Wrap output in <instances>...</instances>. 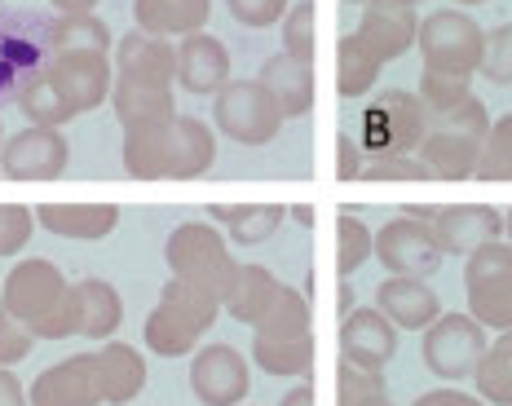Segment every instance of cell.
<instances>
[{"instance_id":"obj_29","label":"cell","mask_w":512,"mask_h":406,"mask_svg":"<svg viewBox=\"0 0 512 406\" xmlns=\"http://www.w3.org/2000/svg\"><path fill=\"white\" fill-rule=\"evenodd\" d=\"M252 362L265 376L301 380V376H309V367H314V331H309V336H292V340L252 336Z\"/></svg>"},{"instance_id":"obj_17","label":"cell","mask_w":512,"mask_h":406,"mask_svg":"<svg viewBox=\"0 0 512 406\" xmlns=\"http://www.w3.org/2000/svg\"><path fill=\"white\" fill-rule=\"evenodd\" d=\"M358 40L376 53L380 62H393L420 40V18H415V9L402 5V0H371V5L362 9Z\"/></svg>"},{"instance_id":"obj_31","label":"cell","mask_w":512,"mask_h":406,"mask_svg":"<svg viewBox=\"0 0 512 406\" xmlns=\"http://www.w3.org/2000/svg\"><path fill=\"white\" fill-rule=\"evenodd\" d=\"M473 384L486 406H512V331H499L486 345Z\"/></svg>"},{"instance_id":"obj_9","label":"cell","mask_w":512,"mask_h":406,"mask_svg":"<svg viewBox=\"0 0 512 406\" xmlns=\"http://www.w3.org/2000/svg\"><path fill=\"white\" fill-rule=\"evenodd\" d=\"M442 248H437V234L429 221L415 217H393L376 230V261L389 274H407V279H433L437 265H442Z\"/></svg>"},{"instance_id":"obj_2","label":"cell","mask_w":512,"mask_h":406,"mask_svg":"<svg viewBox=\"0 0 512 406\" xmlns=\"http://www.w3.org/2000/svg\"><path fill=\"white\" fill-rule=\"evenodd\" d=\"M429 128H433V115L420 93L384 89L380 98H371L367 111H362L358 146L367 151V159L371 155H415L420 142L429 137Z\"/></svg>"},{"instance_id":"obj_56","label":"cell","mask_w":512,"mask_h":406,"mask_svg":"<svg viewBox=\"0 0 512 406\" xmlns=\"http://www.w3.org/2000/svg\"><path fill=\"white\" fill-rule=\"evenodd\" d=\"M504 234H508V243H512V208L504 212Z\"/></svg>"},{"instance_id":"obj_43","label":"cell","mask_w":512,"mask_h":406,"mask_svg":"<svg viewBox=\"0 0 512 406\" xmlns=\"http://www.w3.org/2000/svg\"><path fill=\"white\" fill-rule=\"evenodd\" d=\"M490 111H486V102L482 98H468L460 102L455 111H446V115H437L433 128H451V133H468V137H477V142H486V133H490Z\"/></svg>"},{"instance_id":"obj_6","label":"cell","mask_w":512,"mask_h":406,"mask_svg":"<svg viewBox=\"0 0 512 406\" xmlns=\"http://www.w3.org/2000/svg\"><path fill=\"white\" fill-rule=\"evenodd\" d=\"M464 301L486 331H512V243L495 239L468 256Z\"/></svg>"},{"instance_id":"obj_39","label":"cell","mask_w":512,"mask_h":406,"mask_svg":"<svg viewBox=\"0 0 512 406\" xmlns=\"http://www.w3.org/2000/svg\"><path fill=\"white\" fill-rule=\"evenodd\" d=\"M384 393V376L367 367H354L349 358H340L336 367V406H362Z\"/></svg>"},{"instance_id":"obj_18","label":"cell","mask_w":512,"mask_h":406,"mask_svg":"<svg viewBox=\"0 0 512 406\" xmlns=\"http://www.w3.org/2000/svg\"><path fill=\"white\" fill-rule=\"evenodd\" d=\"M376 309L398 331H429L446 314L429 279H407V274H389L376 287Z\"/></svg>"},{"instance_id":"obj_16","label":"cell","mask_w":512,"mask_h":406,"mask_svg":"<svg viewBox=\"0 0 512 406\" xmlns=\"http://www.w3.org/2000/svg\"><path fill=\"white\" fill-rule=\"evenodd\" d=\"M115 80L155 84V89H173L177 84V45L151 31H128L115 45Z\"/></svg>"},{"instance_id":"obj_50","label":"cell","mask_w":512,"mask_h":406,"mask_svg":"<svg viewBox=\"0 0 512 406\" xmlns=\"http://www.w3.org/2000/svg\"><path fill=\"white\" fill-rule=\"evenodd\" d=\"M0 406H31V393L18 384L9 367H0Z\"/></svg>"},{"instance_id":"obj_15","label":"cell","mask_w":512,"mask_h":406,"mask_svg":"<svg viewBox=\"0 0 512 406\" xmlns=\"http://www.w3.org/2000/svg\"><path fill=\"white\" fill-rule=\"evenodd\" d=\"M340 358H349L354 367L367 371H384L398 358V327L376 305L354 309V314L340 318Z\"/></svg>"},{"instance_id":"obj_34","label":"cell","mask_w":512,"mask_h":406,"mask_svg":"<svg viewBox=\"0 0 512 406\" xmlns=\"http://www.w3.org/2000/svg\"><path fill=\"white\" fill-rule=\"evenodd\" d=\"M142 340H146V349H151V354H159V358H186L204 336H199V331L190 327V323H181L173 309L159 301L151 314H146Z\"/></svg>"},{"instance_id":"obj_26","label":"cell","mask_w":512,"mask_h":406,"mask_svg":"<svg viewBox=\"0 0 512 406\" xmlns=\"http://www.w3.org/2000/svg\"><path fill=\"white\" fill-rule=\"evenodd\" d=\"M111 111L124 128L137 124H164L177 120V98L173 89H155V84H133V80H115L111 89Z\"/></svg>"},{"instance_id":"obj_40","label":"cell","mask_w":512,"mask_h":406,"mask_svg":"<svg viewBox=\"0 0 512 406\" xmlns=\"http://www.w3.org/2000/svg\"><path fill=\"white\" fill-rule=\"evenodd\" d=\"M424 98V106H429V115L437 120V115H446V111H455L460 102L473 98V89H468V80L460 76H437V71H424L420 76V89H415Z\"/></svg>"},{"instance_id":"obj_45","label":"cell","mask_w":512,"mask_h":406,"mask_svg":"<svg viewBox=\"0 0 512 406\" xmlns=\"http://www.w3.org/2000/svg\"><path fill=\"white\" fill-rule=\"evenodd\" d=\"M36 340L40 336L23 323V318H14L5 305H0V367H14V362H23Z\"/></svg>"},{"instance_id":"obj_38","label":"cell","mask_w":512,"mask_h":406,"mask_svg":"<svg viewBox=\"0 0 512 406\" xmlns=\"http://www.w3.org/2000/svg\"><path fill=\"white\" fill-rule=\"evenodd\" d=\"M477 181H512V111L490 124L482 159H477Z\"/></svg>"},{"instance_id":"obj_37","label":"cell","mask_w":512,"mask_h":406,"mask_svg":"<svg viewBox=\"0 0 512 406\" xmlns=\"http://www.w3.org/2000/svg\"><path fill=\"white\" fill-rule=\"evenodd\" d=\"M367 256H376V234L362 226L354 212H340V221H336V274L349 279Z\"/></svg>"},{"instance_id":"obj_22","label":"cell","mask_w":512,"mask_h":406,"mask_svg":"<svg viewBox=\"0 0 512 406\" xmlns=\"http://www.w3.org/2000/svg\"><path fill=\"white\" fill-rule=\"evenodd\" d=\"M208 217L212 226H226V239L256 248V243H270L292 212L283 203H208Z\"/></svg>"},{"instance_id":"obj_41","label":"cell","mask_w":512,"mask_h":406,"mask_svg":"<svg viewBox=\"0 0 512 406\" xmlns=\"http://www.w3.org/2000/svg\"><path fill=\"white\" fill-rule=\"evenodd\" d=\"M279 31H283V53L314 62V0H296Z\"/></svg>"},{"instance_id":"obj_54","label":"cell","mask_w":512,"mask_h":406,"mask_svg":"<svg viewBox=\"0 0 512 406\" xmlns=\"http://www.w3.org/2000/svg\"><path fill=\"white\" fill-rule=\"evenodd\" d=\"M407 217H415V221H429V226H433L437 208H424V203H407Z\"/></svg>"},{"instance_id":"obj_46","label":"cell","mask_w":512,"mask_h":406,"mask_svg":"<svg viewBox=\"0 0 512 406\" xmlns=\"http://www.w3.org/2000/svg\"><path fill=\"white\" fill-rule=\"evenodd\" d=\"M36 230V212L23 203H0V256L23 252V243Z\"/></svg>"},{"instance_id":"obj_19","label":"cell","mask_w":512,"mask_h":406,"mask_svg":"<svg viewBox=\"0 0 512 406\" xmlns=\"http://www.w3.org/2000/svg\"><path fill=\"white\" fill-rule=\"evenodd\" d=\"M177 84L195 98H217L230 84V49L221 45L217 36L199 31V36H186L177 45Z\"/></svg>"},{"instance_id":"obj_10","label":"cell","mask_w":512,"mask_h":406,"mask_svg":"<svg viewBox=\"0 0 512 406\" xmlns=\"http://www.w3.org/2000/svg\"><path fill=\"white\" fill-rule=\"evenodd\" d=\"M40 71H45L49 84L62 93V98L76 106V115L98 111L115 89V58L111 53H53Z\"/></svg>"},{"instance_id":"obj_59","label":"cell","mask_w":512,"mask_h":406,"mask_svg":"<svg viewBox=\"0 0 512 406\" xmlns=\"http://www.w3.org/2000/svg\"><path fill=\"white\" fill-rule=\"evenodd\" d=\"M345 5H362V9H367V5H371V0H345Z\"/></svg>"},{"instance_id":"obj_60","label":"cell","mask_w":512,"mask_h":406,"mask_svg":"<svg viewBox=\"0 0 512 406\" xmlns=\"http://www.w3.org/2000/svg\"><path fill=\"white\" fill-rule=\"evenodd\" d=\"M402 5H411V9H415V5H420V0H402Z\"/></svg>"},{"instance_id":"obj_23","label":"cell","mask_w":512,"mask_h":406,"mask_svg":"<svg viewBox=\"0 0 512 406\" xmlns=\"http://www.w3.org/2000/svg\"><path fill=\"white\" fill-rule=\"evenodd\" d=\"M256 80L274 93V102L283 106L287 120H301L314 106V62H301L292 53H274V58H265Z\"/></svg>"},{"instance_id":"obj_20","label":"cell","mask_w":512,"mask_h":406,"mask_svg":"<svg viewBox=\"0 0 512 406\" xmlns=\"http://www.w3.org/2000/svg\"><path fill=\"white\" fill-rule=\"evenodd\" d=\"M36 226L58 234V239L98 243L120 226V208H115V203H40Z\"/></svg>"},{"instance_id":"obj_28","label":"cell","mask_w":512,"mask_h":406,"mask_svg":"<svg viewBox=\"0 0 512 406\" xmlns=\"http://www.w3.org/2000/svg\"><path fill=\"white\" fill-rule=\"evenodd\" d=\"M80 336L84 340H111L124 323V301L106 279H80Z\"/></svg>"},{"instance_id":"obj_21","label":"cell","mask_w":512,"mask_h":406,"mask_svg":"<svg viewBox=\"0 0 512 406\" xmlns=\"http://www.w3.org/2000/svg\"><path fill=\"white\" fill-rule=\"evenodd\" d=\"M212 18V0H133V23L137 31H151L164 40L199 36Z\"/></svg>"},{"instance_id":"obj_47","label":"cell","mask_w":512,"mask_h":406,"mask_svg":"<svg viewBox=\"0 0 512 406\" xmlns=\"http://www.w3.org/2000/svg\"><path fill=\"white\" fill-rule=\"evenodd\" d=\"M482 76H486L490 84H512V23L486 31Z\"/></svg>"},{"instance_id":"obj_24","label":"cell","mask_w":512,"mask_h":406,"mask_svg":"<svg viewBox=\"0 0 512 406\" xmlns=\"http://www.w3.org/2000/svg\"><path fill=\"white\" fill-rule=\"evenodd\" d=\"M482 146L468 133H451V128H429V137L420 142V155L429 164V173L437 181H468L477 177V159H482Z\"/></svg>"},{"instance_id":"obj_53","label":"cell","mask_w":512,"mask_h":406,"mask_svg":"<svg viewBox=\"0 0 512 406\" xmlns=\"http://www.w3.org/2000/svg\"><path fill=\"white\" fill-rule=\"evenodd\" d=\"M354 287H349V279L345 283H340V318H345V314H354Z\"/></svg>"},{"instance_id":"obj_27","label":"cell","mask_w":512,"mask_h":406,"mask_svg":"<svg viewBox=\"0 0 512 406\" xmlns=\"http://www.w3.org/2000/svg\"><path fill=\"white\" fill-rule=\"evenodd\" d=\"M98 367H102V389H106V402L111 406L133 402L137 393L146 389V358L137 354L133 345H120V340L102 345L98 349Z\"/></svg>"},{"instance_id":"obj_8","label":"cell","mask_w":512,"mask_h":406,"mask_svg":"<svg viewBox=\"0 0 512 406\" xmlns=\"http://www.w3.org/2000/svg\"><path fill=\"white\" fill-rule=\"evenodd\" d=\"M67 292H71L67 274L53 261H45V256H31V261H18L14 270H9L5 287H0V305L14 318H23L31 331H40L58 314V305L67 301Z\"/></svg>"},{"instance_id":"obj_48","label":"cell","mask_w":512,"mask_h":406,"mask_svg":"<svg viewBox=\"0 0 512 406\" xmlns=\"http://www.w3.org/2000/svg\"><path fill=\"white\" fill-rule=\"evenodd\" d=\"M362 168H367V151H362L349 133H340L336 137V177L340 181H362Z\"/></svg>"},{"instance_id":"obj_4","label":"cell","mask_w":512,"mask_h":406,"mask_svg":"<svg viewBox=\"0 0 512 406\" xmlns=\"http://www.w3.org/2000/svg\"><path fill=\"white\" fill-rule=\"evenodd\" d=\"M415 45H420L424 71L473 80L486 58V31L482 23L460 14V9H437V14H429L420 23V40Z\"/></svg>"},{"instance_id":"obj_5","label":"cell","mask_w":512,"mask_h":406,"mask_svg":"<svg viewBox=\"0 0 512 406\" xmlns=\"http://www.w3.org/2000/svg\"><path fill=\"white\" fill-rule=\"evenodd\" d=\"M212 124H217L221 137H230L239 146H270L283 133L287 115L261 80H230L212 98Z\"/></svg>"},{"instance_id":"obj_61","label":"cell","mask_w":512,"mask_h":406,"mask_svg":"<svg viewBox=\"0 0 512 406\" xmlns=\"http://www.w3.org/2000/svg\"><path fill=\"white\" fill-rule=\"evenodd\" d=\"M0 133H5V128H0ZM0 151H5V146H0Z\"/></svg>"},{"instance_id":"obj_3","label":"cell","mask_w":512,"mask_h":406,"mask_svg":"<svg viewBox=\"0 0 512 406\" xmlns=\"http://www.w3.org/2000/svg\"><path fill=\"white\" fill-rule=\"evenodd\" d=\"M164 261L177 279L208 287L221 301H226L234 270H239V261L230 256V243L221 239V230L212 226V221H181L164 239Z\"/></svg>"},{"instance_id":"obj_49","label":"cell","mask_w":512,"mask_h":406,"mask_svg":"<svg viewBox=\"0 0 512 406\" xmlns=\"http://www.w3.org/2000/svg\"><path fill=\"white\" fill-rule=\"evenodd\" d=\"M411 406H486L477 393H464V389H455V384H442V389H429V393H420Z\"/></svg>"},{"instance_id":"obj_13","label":"cell","mask_w":512,"mask_h":406,"mask_svg":"<svg viewBox=\"0 0 512 406\" xmlns=\"http://www.w3.org/2000/svg\"><path fill=\"white\" fill-rule=\"evenodd\" d=\"M31 406H102V367L98 354H71L62 362H53L49 371H40L31 384Z\"/></svg>"},{"instance_id":"obj_14","label":"cell","mask_w":512,"mask_h":406,"mask_svg":"<svg viewBox=\"0 0 512 406\" xmlns=\"http://www.w3.org/2000/svg\"><path fill=\"white\" fill-rule=\"evenodd\" d=\"M437 248L446 256H473L477 248L495 243L504 234V212L486 208V203H451V208H437L433 217Z\"/></svg>"},{"instance_id":"obj_33","label":"cell","mask_w":512,"mask_h":406,"mask_svg":"<svg viewBox=\"0 0 512 406\" xmlns=\"http://www.w3.org/2000/svg\"><path fill=\"white\" fill-rule=\"evenodd\" d=\"M53 53H111V27L93 14H62L49 23Z\"/></svg>"},{"instance_id":"obj_12","label":"cell","mask_w":512,"mask_h":406,"mask_svg":"<svg viewBox=\"0 0 512 406\" xmlns=\"http://www.w3.org/2000/svg\"><path fill=\"white\" fill-rule=\"evenodd\" d=\"M67 159H71V146L62 137V128L27 124L0 151V173L14 181H53V177H62Z\"/></svg>"},{"instance_id":"obj_7","label":"cell","mask_w":512,"mask_h":406,"mask_svg":"<svg viewBox=\"0 0 512 406\" xmlns=\"http://www.w3.org/2000/svg\"><path fill=\"white\" fill-rule=\"evenodd\" d=\"M420 358L437 380H473L486 354V327L473 314H442L429 331H420Z\"/></svg>"},{"instance_id":"obj_11","label":"cell","mask_w":512,"mask_h":406,"mask_svg":"<svg viewBox=\"0 0 512 406\" xmlns=\"http://www.w3.org/2000/svg\"><path fill=\"white\" fill-rule=\"evenodd\" d=\"M190 389L204 406H243L252 389L248 358L234 345H204L190 362Z\"/></svg>"},{"instance_id":"obj_1","label":"cell","mask_w":512,"mask_h":406,"mask_svg":"<svg viewBox=\"0 0 512 406\" xmlns=\"http://www.w3.org/2000/svg\"><path fill=\"white\" fill-rule=\"evenodd\" d=\"M212 159H217V133L204 120H195V115L124 128V173L137 181L204 177Z\"/></svg>"},{"instance_id":"obj_42","label":"cell","mask_w":512,"mask_h":406,"mask_svg":"<svg viewBox=\"0 0 512 406\" xmlns=\"http://www.w3.org/2000/svg\"><path fill=\"white\" fill-rule=\"evenodd\" d=\"M362 181H433V173L420 155H371Z\"/></svg>"},{"instance_id":"obj_51","label":"cell","mask_w":512,"mask_h":406,"mask_svg":"<svg viewBox=\"0 0 512 406\" xmlns=\"http://www.w3.org/2000/svg\"><path fill=\"white\" fill-rule=\"evenodd\" d=\"M279 406H314V389H309V384H296V389H287L279 398Z\"/></svg>"},{"instance_id":"obj_58","label":"cell","mask_w":512,"mask_h":406,"mask_svg":"<svg viewBox=\"0 0 512 406\" xmlns=\"http://www.w3.org/2000/svg\"><path fill=\"white\" fill-rule=\"evenodd\" d=\"M455 5H486V0H455Z\"/></svg>"},{"instance_id":"obj_25","label":"cell","mask_w":512,"mask_h":406,"mask_svg":"<svg viewBox=\"0 0 512 406\" xmlns=\"http://www.w3.org/2000/svg\"><path fill=\"white\" fill-rule=\"evenodd\" d=\"M283 287L287 283L274 279L265 265H239V270H234L230 292H226V301H221V305H226V314L234 318V323L256 327L274 309V301L283 296Z\"/></svg>"},{"instance_id":"obj_35","label":"cell","mask_w":512,"mask_h":406,"mask_svg":"<svg viewBox=\"0 0 512 406\" xmlns=\"http://www.w3.org/2000/svg\"><path fill=\"white\" fill-rule=\"evenodd\" d=\"M18 111L27 115V124H40V128H62L76 120V106L53 89L45 71H36V76L18 89Z\"/></svg>"},{"instance_id":"obj_57","label":"cell","mask_w":512,"mask_h":406,"mask_svg":"<svg viewBox=\"0 0 512 406\" xmlns=\"http://www.w3.org/2000/svg\"><path fill=\"white\" fill-rule=\"evenodd\" d=\"M362 406H393L389 398H384V393H380V398H371V402H362Z\"/></svg>"},{"instance_id":"obj_55","label":"cell","mask_w":512,"mask_h":406,"mask_svg":"<svg viewBox=\"0 0 512 406\" xmlns=\"http://www.w3.org/2000/svg\"><path fill=\"white\" fill-rule=\"evenodd\" d=\"M292 221H301V226H314V212H309V208H292Z\"/></svg>"},{"instance_id":"obj_52","label":"cell","mask_w":512,"mask_h":406,"mask_svg":"<svg viewBox=\"0 0 512 406\" xmlns=\"http://www.w3.org/2000/svg\"><path fill=\"white\" fill-rule=\"evenodd\" d=\"M53 5H58L62 14H93V5H98V0H53Z\"/></svg>"},{"instance_id":"obj_44","label":"cell","mask_w":512,"mask_h":406,"mask_svg":"<svg viewBox=\"0 0 512 406\" xmlns=\"http://www.w3.org/2000/svg\"><path fill=\"white\" fill-rule=\"evenodd\" d=\"M226 9L239 27L265 31V27H279L292 5H287V0H226Z\"/></svg>"},{"instance_id":"obj_32","label":"cell","mask_w":512,"mask_h":406,"mask_svg":"<svg viewBox=\"0 0 512 406\" xmlns=\"http://www.w3.org/2000/svg\"><path fill=\"white\" fill-rule=\"evenodd\" d=\"M159 301H164L168 309H173V314L181 318V323H190L199 331V336H208L212 331V323H217L221 318V296H212L208 287H199V283H186V279H168L164 283V292H159Z\"/></svg>"},{"instance_id":"obj_36","label":"cell","mask_w":512,"mask_h":406,"mask_svg":"<svg viewBox=\"0 0 512 406\" xmlns=\"http://www.w3.org/2000/svg\"><path fill=\"white\" fill-rule=\"evenodd\" d=\"M314 331V314H309V296L296 287H283V296L274 301V309L252 327V336L261 340H292V336H309Z\"/></svg>"},{"instance_id":"obj_30","label":"cell","mask_w":512,"mask_h":406,"mask_svg":"<svg viewBox=\"0 0 512 406\" xmlns=\"http://www.w3.org/2000/svg\"><path fill=\"white\" fill-rule=\"evenodd\" d=\"M380 67L384 62L362 45L358 31L354 36H340V45H336V93L340 98H367L380 80Z\"/></svg>"}]
</instances>
